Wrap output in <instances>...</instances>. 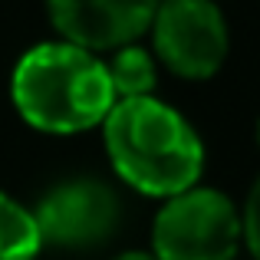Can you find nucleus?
Wrapping results in <instances>:
<instances>
[{
    "label": "nucleus",
    "mask_w": 260,
    "mask_h": 260,
    "mask_svg": "<svg viewBox=\"0 0 260 260\" xmlns=\"http://www.w3.org/2000/svg\"><path fill=\"white\" fill-rule=\"evenodd\" d=\"M115 175L148 198H175L204 172V145L194 125L155 95L119 99L102 122Z\"/></svg>",
    "instance_id": "1"
},
{
    "label": "nucleus",
    "mask_w": 260,
    "mask_h": 260,
    "mask_svg": "<svg viewBox=\"0 0 260 260\" xmlns=\"http://www.w3.org/2000/svg\"><path fill=\"white\" fill-rule=\"evenodd\" d=\"M10 99L20 119L46 135H79L102 125L115 106L106 59L56 40L37 43L17 59Z\"/></svg>",
    "instance_id": "2"
},
{
    "label": "nucleus",
    "mask_w": 260,
    "mask_h": 260,
    "mask_svg": "<svg viewBox=\"0 0 260 260\" xmlns=\"http://www.w3.org/2000/svg\"><path fill=\"white\" fill-rule=\"evenodd\" d=\"M241 241V211L208 184L168 198L152 224V254L158 260H234Z\"/></svg>",
    "instance_id": "3"
},
{
    "label": "nucleus",
    "mask_w": 260,
    "mask_h": 260,
    "mask_svg": "<svg viewBox=\"0 0 260 260\" xmlns=\"http://www.w3.org/2000/svg\"><path fill=\"white\" fill-rule=\"evenodd\" d=\"M155 56L181 79H211L228 59V23L214 0H158Z\"/></svg>",
    "instance_id": "4"
},
{
    "label": "nucleus",
    "mask_w": 260,
    "mask_h": 260,
    "mask_svg": "<svg viewBox=\"0 0 260 260\" xmlns=\"http://www.w3.org/2000/svg\"><path fill=\"white\" fill-rule=\"evenodd\" d=\"M119 214L115 191L95 178L56 184L33 211L43 244L63 250H89L106 244L119 228Z\"/></svg>",
    "instance_id": "5"
},
{
    "label": "nucleus",
    "mask_w": 260,
    "mask_h": 260,
    "mask_svg": "<svg viewBox=\"0 0 260 260\" xmlns=\"http://www.w3.org/2000/svg\"><path fill=\"white\" fill-rule=\"evenodd\" d=\"M46 10L66 43L115 53L152 30L158 0H46Z\"/></svg>",
    "instance_id": "6"
},
{
    "label": "nucleus",
    "mask_w": 260,
    "mask_h": 260,
    "mask_svg": "<svg viewBox=\"0 0 260 260\" xmlns=\"http://www.w3.org/2000/svg\"><path fill=\"white\" fill-rule=\"evenodd\" d=\"M106 73H109V83H112L115 102L152 95L155 83H158V70H155L152 53L142 50L139 43H128L122 50H115L112 59H106Z\"/></svg>",
    "instance_id": "7"
},
{
    "label": "nucleus",
    "mask_w": 260,
    "mask_h": 260,
    "mask_svg": "<svg viewBox=\"0 0 260 260\" xmlns=\"http://www.w3.org/2000/svg\"><path fill=\"white\" fill-rule=\"evenodd\" d=\"M40 250L43 237L33 211L0 191V260H37Z\"/></svg>",
    "instance_id": "8"
},
{
    "label": "nucleus",
    "mask_w": 260,
    "mask_h": 260,
    "mask_svg": "<svg viewBox=\"0 0 260 260\" xmlns=\"http://www.w3.org/2000/svg\"><path fill=\"white\" fill-rule=\"evenodd\" d=\"M241 237L247 244V250L254 254V260H260V178L254 181L247 204L241 211Z\"/></svg>",
    "instance_id": "9"
},
{
    "label": "nucleus",
    "mask_w": 260,
    "mask_h": 260,
    "mask_svg": "<svg viewBox=\"0 0 260 260\" xmlns=\"http://www.w3.org/2000/svg\"><path fill=\"white\" fill-rule=\"evenodd\" d=\"M112 260H158L155 254H148V250H128V254H119Z\"/></svg>",
    "instance_id": "10"
},
{
    "label": "nucleus",
    "mask_w": 260,
    "mask_h": 260,
    "mask_svg": "<svg viewBox=\"0 0 260 260\" xmlns=\"http://www.w3.org/2000/svg\"><path fill=\"white\" fill-rule=\"evenodd\" d=\"M257 145H260V119H257Z\"/></svg>",
    "instance_id": "11"
}]
</instances>
